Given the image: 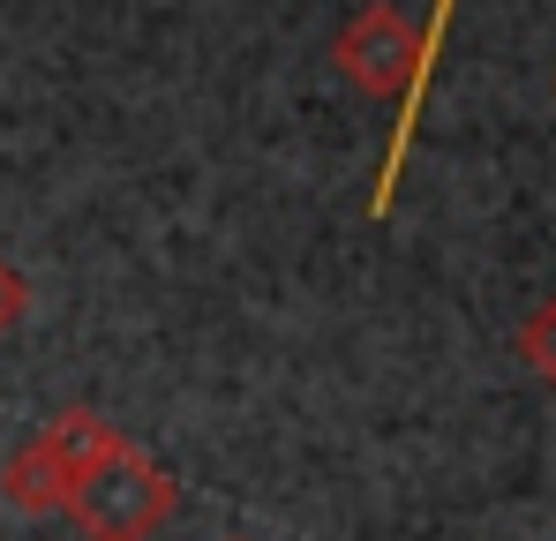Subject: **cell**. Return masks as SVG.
<instances>
[{
	"instance_id": "7a4b0ae2",
	"label": "cell",
	"mask_w": 556,
	"mask_h": 541,
	"mask_svg": "<svg viewBox=\"0 0 556 541\" xmlns=\"http://www.w3.org/2000/svg\"><path fill=\"white\" fill-rule=\"evenodd\" d=\"M166 512H174V474L159 458H143L136 444L68 489V519L91 541H151L166 527Z\"/></svg>"
},
{
	"instance_id": "277c9868",
	"label": "cell",
	"mask_w": 556,
	"mask_h": 541,
	"mask_svg": "<svg viewBox=\"0 0 556 541\" xmlns=\"http://www.w3.org/2000/svg\"><path fill=\"white\" fill-rule=\"evenodd\" d=\"M68 466L53 458L46 444H23L8 466H0V496L15 504V512H68Z\"/></svg>"
},
{
	"instance_id": "3957f363",
	"label": "cell",
	"mask_w": 556,
	"mask_h": 541,
	"mask_svg": "<svg viewBox=\"0 0 556 541\" xmlns=\"http://www.w3.org/2000/svg\"><path fill=\"white\" fill-rule=\"evenodd\" d=\"M38 444L68 466V481H84L91 466L121 458V451H128V437H121L105 414H91V406H68V414H53V422H46V437H38Z\"/></svg>"
},
{
	"instance_id": "8992f818",
	"label": "cell",
	"mask_w": 556,
	"mask_h": 541,
	"mask_svg": "<svg viewBox=\"0 0 556 541\" xmlns=\"http://www.w3.org/2000/svg\"><path fill=\"white\" fill-rule=\"evenodd\" d=\"M23 316H30V278H23V270L0 256V339H8Z\"/></svg>"
},
{
	"instance_id": "5b68a950",
	"label": "cell",
	"mask_w": 556,
	"mask_h": 541,
	"mask_svg": "<svg viewBox=\"0 0 556 541\" xmlns=\"http://www.w3.org/2000/svg\"><path fill=\"white\" fill-rule=\"evenodd\" d=\"M511 347H519V361H527V368L556 391V293L527 309V324H519V339H511Z\"/></svg>"
},
{
	"instance_id": "6da1fadb",
	"label": "cell",
	"mask_w": 556,
	"mask_h": 541,
	"mask_svg": "<svg viewBox=\"0 0 556 541\" xmlns=\"http://www.w3.org/2000/svg\"><path fill=\"white\" fill-rule=\"evenodd\" d=\"M331 61H339V76L354 90H369V98H399L406 105V121H399V143H391V159H383V188H376V211L391 203V180L406 166V136H414V113H421V84H429V46H421V30L391 8V0H369L346 30H339V46H331Z\"/></svg>"
},
{
	"instance_id": "52a82bcc",
	"label": "cell",
	"mask_w": 556,
	"mask_h": 541,
	"mask_svg": "<svg viewBox=\"0 0 556 541\" xmlns=\"http://www.w3.org/2000/svg\"><path fill=\"white\" fill-rule=\"evenodd\" d=\"M226 541H249V534H226Z\"/></svg>"
}]
</instances>
